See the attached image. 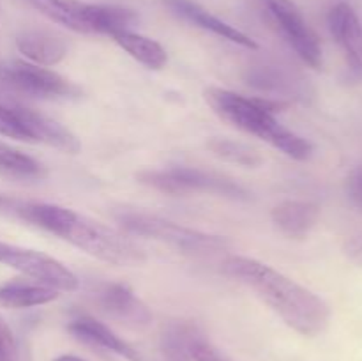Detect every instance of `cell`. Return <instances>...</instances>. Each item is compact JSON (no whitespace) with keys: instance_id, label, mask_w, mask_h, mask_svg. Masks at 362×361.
<instances>
[{"instance_id":"cell-20","label":"cell","mask_w":362,"mask_h":361,"mask_svg":"<svg viewBox=\"0 0 362 361\" xmlns=\"http://www.w3.org/2000/svg\"><path fill=\"white\" fill-rule=\"evenodd\" d=\"M207 149L216 158L246 166V168H257V166L264 165V156L260 154V151L240 140L214 137L207 142Z\"/></svg>"},{"instance_id":"cell-11","label":"cell","mask_w":362,"mask_h":361,"mask_svg":"<svg viewBox=\"0 0 362 361\" xmlns=\"http://www.w3.org/2000/svg\"><path fill=\"white\" fill-rule=\"evenodd\" d=\"M95 303L108 317L127 326H147L152 314L147 304L126 283H106L99 289Z\"/></svg>"},{"instance_id":"cell-15","label":"cell","mask_w":362,"mask_h":361,"mask_svg":"<svg viewBox=\"0 0 362 361\" xmlns=\"http://www.w3.org/2000/svg\"><path fill=\"white\" fill-rule=\"evenodd\" d=\"M320 218V205L308 200H285L272 207L271 219L276 229L290 239H304Z\"/></svg>"},{"instance_id":"cell-12","label":"cell","mask_w":362,"mask_h":361,"mask_svg":"<svg viewBox=\"0 0 362 361\" xmlns=\"http://www.w3.org/2000/svg\"><path fill=\"white\" fill-rule=\"evenodd\" d=\"M67 331L87 345L110 350V353L117 354L127 361H145V357L131 343H127L117 333H113L105 322H99L98 319L90 317V315H80V317L73 319L67 326Z\"/></svg>"},{"instance_id":"cell-26","label":"cell","mask_w":362,"mask_h":361,"mask_svg":"<svg viewBox=\"0 0 362 361\" xmlns=\"http://www.w3.org/2000/svg\"><path fill=\"white\" fill-rule=\"evenodd\" d=\"M346 195L356 207L362 209V163L346 177Z\"/></svg>"},{"instance_id":"cell-3","label":"cell","mask_w":362,"mask_h":361,"mask_svg":"<svg viewBox=\"0 0 362 361\" xmlns=\"http://www.w3.org/2000/svg\"><path fill=\"white\" fill-rule=\"evenodd\" d=\"M204 99L216 115L235 126L237 130L267 142L283 154L306 161L313 156V144L276 120L274 113L286 108V103L265 98H246L221 87H207Z\"/></svg>"},{"instance_id":"cell-27","label":"cell","mask_w":362,"mask_h":361,"mask_svg":"<svg viewBox=\"0 0 362 361\" xmlns=\"http://www.w3.org/2000/svg\"><path fill=\"white\" fill-rule=\"evenodd\" d=\"M343 253L350 262L362 268V230L346 239V243L343 244Z\"/></svg>"},{"instance_id":"cell-8","label":"cell","mask_w":362,"mask_h":361,"mask_svg":"<svg viewBox=\"0 0 362 361\" xmlns=\"http://www.w3.org/2000/svg\"><path fill=\"white\" fill-rule=\"evenodd\" d=\"M267 7L274 16L279 30L283 32L288 45L299 55L306 66L320 69L324 64L320 39L317 32L310 27L304 14L292 0H267Z\"/></svg>"},{"instance_id":"cell-10","label":"cell","mask_w":362,"mask_h":361,"mask_svg":"<svg viewBox=\"0 0 362 361\" xmlns=\"http://www.w3.org/2000/svg\"><path fill=\"white\" fill-rule=\"evenodd\" d=\"M14 110H16L18 119L23 124L30 142L46 144L49 147L66 152V154H78L81 151V144L76 134L67 130L66 126H62L59 120L52 119V117L45 115L34 108L18 105V103H14Z\"/></svg>"},{"instance_id":"cell-7","label":"cell","mask_w":362,"mask_h":361,"mask_svg":"<svg viewBox=\"0 0 362 361\" xmlns=\"http://www.w3.org/2000/svg\"><path fill=\"white\" fill-rule=\"evenodd\" d=\"M0 264L16 269L35 283L52 287L59 292H74L80 289V280L67 265L37 250L14 246L0 241Z\"/></svg>"},{"instance_id":"cell-29","label":"cell","mask_w":362,"mask_h":361,"mask_svg":"<svg viewBox=\"0 0 362 361\" xmlns=\"http://www.w3.org/2000/svg\"><path fill=\"white\" fill-rule=\"evenodd\" d=\"M53 361H85V360H81V357L78 356H73V354H62V356L55 357Z\"/></svg>"},{"instance_id":"cell-17","label":"cell","mask_w":362,"mask_h":361,"mask_svg":"<svg viewBox=\"0 0 362 361\" xmlns=\"http://www.w3.org/2000/svg\"><path fill=\"white\" fill-rule=\"evenodd\" d=\"M28 6L46 16L48 20L78 32V34H90L85 21V6L81 0H23Z\"/></svg>"},{"instance_id":"cell-24","label":"cell","mask_w":362,"mask_h":361,"mask_svg":"<svg viewBox=\"0 0 362 361\" xmlns=\"http://www.w3.org/2000/svg\"><path fill=\"white\" fill-rule=\"evenodd\" d=\"M0 361H20L16 338L2 315H0Z\"/></svg>"},{"instance_id":"cell-21","label":"cell","mask_w":362,"mask_h":361,"mask_svg":"<svg viewBox=\"0 0 362 361\" xmlns=\"http://www.w3.org/2000/svg\"><path fill=\"white\" fill-rule=\"evenodd\" d=\"M200 336L197 335L193 328L184 324L172 326L163 335V349L170 361H189L191 360V345Z\"/></svg>"},{"instance_id":"cell-13","label":"cell","mask_w":362,"mask_h":361,"mask_svg":"<svg viewBox=\"0 0 362 361\" xmlns=\"http://www.w3.org/2000/svg\"><path fill=\"white\" fill-rule=\"evenodd\" d=\"M165 2L166 6L177 14V16L189 21V23L197 25V27L204 28V30L212 32V34L218 35V38L226 39V41L230 42H235V45L244 46V48H250V50L258 48V42L255 41V39H251L250 35L244 34V32L239 30V28L228 25L226 21L219 20L218 16L209 13L207 9H204L200 4L193 2V0H165Z\"/></svg>"},{"instance_id":"cell-6","label":"cell","mask_w":362,"mask_h":361,"mask_svg":"<svg viewBox=\"0 0 362 361\" xmlns=\"http://www.w3.org/2000/svg\"><path fill=\"white\" fill-rule=\"evenodd\" d=\"M0 84L9 91L30 98L57 99L80 98L81 91L76 84L67 80L57 71L45 66H37L28 60H13L0 64Z\"/></svg>"},{"instance_id":"cell-25","label":"cell","mask_w":362,"mask_h":361,"mask_svg":"<svg viewBox=\"0 0 362 361\" xmlns=\"http://www.w3.org/2000/svg\"><path fill=\"white\" fill-rule=\"evenodd\" d=\"M191 360L193 361H232L225 353L209 343L207 340L197 338L191 345Z\"/></svg>"},{"instance_id":"cell-28","label":"cell","mask_w":362,"mask_h":361,"mask_svg":"<svg viewBox=\"0 0 362 361\" xmlns=\"http://www.w3.org/2000/svg\"><path fill=\"white\" fill-rule=\"evenodd\" d=\"M23 202L25 200H21V198L0 193V212H2V214L16 216L18 211L21 209V205H23Z\"/></svg>"},{"instance_id":"cell-23","label":"cell","mask_w":362,"mask_h":361,"mask_svg":"<svg viewBox=\"0 0 362 361\" xmlns=\"http://www.w3.org/2000/svg\"><path fill=\"white\" fill-rule=\"evenodd\" d=\"M0 134L7 138H14V140L30 142L23 124L18 119L14 103L0 101Z\"/></svg>"},{"instance_id":"cell-5","label":"cell","mask_w":362,"mask_h":361,"mask_svg":"<svg viewBox=\"0 0 362 361\" xmlns=\"http://www.w3.org/2000/svg\"><path fill=\"white\" fill-rule=\"evenodd\" d=\"M138 183L166 195H191L207 193L218 197L247 200L250 191L237 180L225 173L211 170L189 168V166H172L163 170H141L136 173Z\"/></svg>"},{"instance_id":"cell-1","label":"cell","mask_w":362,"mask_h":361,"mask_svg":"<svg viewBox=\"0 0 362 361\" xmlns=\"http://www.w3.org/2000/svg\"><path fill=\"white\" fill-rule=\"evenodd\" d=\"M223 271L230 278L250 287L299 335L317 336L327 329L331 306L320 296L271 265L257 258L232 255L223 262Z\"/></svg>"},{"instance_id":"cell-14","label":"cell","mask_w":362,"mask_h":361,"mask_svg":"<svg viewBox=\"0 0 362 361\" xmlns=\"http://www.w3.org/2000/svg\"><path fill=\"white\" fill-rule=\"evenodd\" d=\"M16 46L28 62L37 66H55L67 55V41L48 28H27L16 38Z\"/></svg>"},{"instance_id":"cell-22","label":"cell","mask_w":362,"mask_h":361,"mask_svg":"<svg viewBox=\"0 0 362 361\" xmlns=\"http://www.w3.org/2000/svg\"><path fill=\"white\" fill-rule=\"evenodd\" d=\"M0 168L23 177H37L42 173L41 163L2 140H0Z\"/></svg>"},{"instance_id":"cell-4","label":"cell","mask_w":362,"mask_h":361,"mask_svg":"<svg viewBox=\"0 0 362 361\" xmlns=\"http://www.w3.org/2000/svg\"><path fill=\"white\" fill-rule=\"evenodd\" d=\"M117 222L124 232L159 241L186 255H214L232 248V241L228 237L189 229L148 212L124 211L117 214Z\"/></svg>"},{"instance_id":"cell-18","label":"cell","mask_w":362,"mask_h":361,"mask_svg":"<svg viewBox=\"0 0 362 361\" xmlns=\"http://www.w3.org/2000/svg\"><path fill=\"white\" fill-rule=\"evenodd\" d=\"M113 41H115L124 52L129 53L134 60L144 64L147 69L159 71L166 66V62H168V53H166V50L163 48L158 41L147 38V35L126 30L113 35Z\"/></svg>"},{"instance_id":"cell-16","label":"cell","mask_w":362,"mask_h":361,"mask_svg":"<svg viewBox=\"0 0 362 361\" xmlns=\"http://www.w3.org/2000/svg\"><path fill=\"white\" fill-rule=\"evenodd\" d=\"M138 14L133 9L110 4H88L85 6V21L90 34L117 35L136 23Z\"/></svg>"},{"instance_id":"cell-9","label":"cell","mask_w":362,"mask_h":361,"mask_svg":"<svg viewBox=\"0 0 362 361\" xmlns=\"http://www.w3.org/2000/svg\"><path fill=\"white\" fill-rule=\"evenodd\" d=\"M327 25L334 41L345 52L349 73L352 80L362 81V20L349 2L331 7Z\"/></svg>"},{"instance_id":"cell-19","label":"cell","mask_w":362,"mask_h":361,"mask_svg":"<svg viewBox=\"0 0 362 361\" xmlns=\"http://www.w3.org/2000/svg\"><path fill=\"white\" fill-rule=\"evenodd\" d=\"M59 290L41 283L11 282L0 285V306L4 308H32L52 303L59 297Z\"/></svg>"},{"instance_id":"cell-2","label":"cell","mask_w":362,"mask_h":361,"mask_svg":"<svg viewBox=\"0 0 362 361\" xmlns=\"http://www.w3.org/2000/svg\"><path fill=\"white\" fill-rule=\"evenodd\" d=\"M16 218L55 234L78 250L98 260L113 265H140L147 260L145 251L136 243L117 232L112 227L87 218L73 209L45 202L25 200Z\"/></svg>"}]
</instances>
